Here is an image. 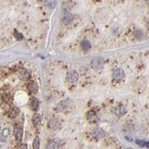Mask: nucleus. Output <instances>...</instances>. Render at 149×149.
Instances as JSON below:
<instances>
[{"label": "nucleus", "instance_id": "1", "mask_svg": "<svg viewBox=\"0 0 149 149\" xmlns=\"http://www.w3.org/2000/svg\"><path fill=\"white\" fill-rule=\"evenodd\" d=\"M66 79L68 80L70 83H76L79 79V75L76 70H71L69 71L67 75H66Z\"/></svg>", "mask_w": 149, "mask_h": 149}, {"label": "nucleus", "instance_id": "2", "mask_svg": "<svg viewBox=\"0 0 149 149\" xmlns=\"http://www.w3.org/2000/svg\"><path fill=\"white\" fill-rule=\"evenodd\" d=\"M124 71L121 68H117L112 73V78L115 81H121L124 78Z\"/></svg>", "mask_w": 149, "mask_h": 149}, {"label": "nucleus", "instance_id": "3", "mask_svg": "<svg viewBox=\"0 0 149 149\" xmlns=\"http://www.w3.org/2000/svg\"><path fill=\"white\" fill-rule=\"evenodd\" d=\"M74 18V16L69 12L68 10H66L65 13L62 16V22L63 24H69V23L72 22V20Z\"/></svg>", "mask_w": 149, "mask_h": 149}, {"label": "nucleus", "instance_id": "4", "mask_svg": "<svg viewBox=\"0 0 149 149\" xmlns=\"http://www.w3.org/2000/svg\"><path fill=\"white\" fill-rule=\"evenodd\" d=\"M103 66V60L101 57H96V58H94L91 62V66L93 67L94 69H100Z\"/></svg>", "mask_w": 149, "mask_h": 149}, {"label": "nucleus", "instance_id": "5", "mask_svg": "<svg viewBox=\"0 0 149 149\" xmlns=\"http://www.w3.org/2000/svg\"><path fill=\"white\" fill-rule=\"evenodd\" d=\"M127 112V109L126 107L123 106V105H121V106H118L116 107L115 109H114V114L116 115V116H122V115H124V114Z\"/></svg>", "mask_w": 149, "mask_h": 149}, {"label": "nucleus", "instance_id": "6", "mask_svg": "<svg viewBox=\"0 0 149 149\" xmlns=\"http://www.w3.org/2000/svg\"><path fill=\"white\" fill-rule=\"evenodd\" d=\"M88 120L91 123H96L99 121V118L94 111H89L88 113Z\"/></svg>", "mask_w": 149, "mask_h": 149}, {"label": "nucleus", "instance_id": "7", "mask_svg": "<svg viewBox=\"0 0 149 149\" xmlns=\"http://www.w3.org/2000/svg\"><path fill=\"white\" fill-rule=\"evenodd\" d=\"M92 135H93L96 139H101V138H103L104 135H105V132L103 131L102 128H97V129L93 132Z\"/></svg>", "mask_w": 149, "mask_h": 149}, {"label": "nucleus", "instance_id": "8", "mask_svg": "<svg viewBox=\"0 0 149 149\" xmlns=\"http://www.w3.org/2000/svg\"><path fill=\"white\" fill-rule=\"evenodd\" d=\"M68 108V101H61V102H59L57 105H56V111H66V109Z\"/></svg>", "mask_w": 149, "mask_h": 149}, {"label": "nucleus", "instance_id": "9", "mask_svg": "<svg viewBox=\"0 0 149 149\" xmlns=\"http://www.w3.org/2000/svg\"><path fill=\"white\" fill-rule=\"evenodd\" d=\"M59 121L57 119H52L48 122V127L51 130H56L59 127Z\"/></svg>", "mask_w": 149, "mask_h": 149}, {"label": "nucleus", "instance_id": "10", "mask_svg": "<svg viewBox=\"0 0 149 149\" xmlns=\"http://www.w3.org/2000/svg\"><path fill=\"white\" fill-rule=\"evenodd\" d=\"M32 122L34 124V126L39 127L40 125V122H41V117H40V114L36 113L33 115L32 117Z\"/></svg>", "mask_w": 149, "mask_h": 149}, {"label": "nucleus", "instance_id": "11", "mask_svg": "<svg viewBox=\"0 0 149 149\" xmlns=\"http://www.w3.org/2000/svg\"><path fill=\"white\" fill-rule=\"evenodd\" d=\"M19 111L18 110V108H16V107H11L8 111V116L11 117V118H15L17 115L18 114Z\"/></svg>", "mask_w": 149, "mask_h": 149}, {"label": "nucleus", "instance_id": "12", "mask_svg": "<svg viewBox=\"0 0 149 149\" xmlns=\"http://www.w3.org/2000/svg\"><path fill=\"white\" fill-rule=\"evenodd\" d=\"M18 76H19L20 78L22 79V80H27V79L30 78V72L27 70H20L19 73H18Z\"/></svg>", "mask_w": 149, "mask_h": 149}, {"label": "nucleus", "instance_id": "13", "mask_svg": "<svg viewBox=\"0 0 149 149\" xmlns=\"http://www.w3.org/2000/svg\"><path fill=\"white\" fill-rule=\"evenodd\" d=\"M39 106H40V103H39L38 99H35V98H32L31 101H30V107H31V109L34 110V111H37L39 109Z\"/></svg>", "mask_w": 149, "mask_h": 149}, {"label": "nucleus", "instance_id": "14", "mask_svg": "<svg viewBox=\"0 0 149 149\" xmlns=\"http://www.w3.org/2000/svg\"><path fill=\"white\" fill-rule=\"evenodd\" d=\"M44 4L47 8H54L56 6V0H44Z\"/></svg>", "mask_w": 149, "mask_h": 149}, {"label": "nucleus", "instance_id": "15", "mask_svg": "<svg viewBox=\"0 0 149 149\" xmlns=\"http://www.w3.org/2000/svg\"><path fill=\"white\" fill-rule=\"evenodd\" d=\"M90 47H91V45H90V42H89V40H82V42H81V48L83 49V50L88 51L90 49Z\"/></svg>", "mask_w": 149, "mask_h": 149}, {"label": "nucleus", "instance_id": "16", "mask_svg": "<svg viewBox=\"0 0 149 149\" xmlns=\"http://www.w3.org/2000/svg\"><path fill=\"white\" fill-rule=\"evenodd\" d=\"M16 139L18 140V141H21L22 140V136H23V131H22V128L20 127L18 129H17L16 131Z\"/></svg>", "mask_w": 149, "mask_h": 149}, {"label": "nucleus", "instance_id": "17", "mask_svg": "<svg viewBox=\"0 0 149 149\" xmlns=\"http://www.w3.org/2000/svg\"><path fill=\"white\" fill-rule=\"evenodd\" d=\"M29 89H30V91L31 93H36L38 91V85L33 82V83H31L29 86Z\"/></svg>", "mask_w": 149, "mask_h": 149}, {"label": "nucleus", "instance_id": "18", "mask_svg": "<svg viewBox=\"0 0 149 149\" xmlns=\"http://www.w3.org/2000/svg\"><path fill=\"white\" fill-rule=\"evenodd\" d=\"M59 147V144L58 142L56 141H51L50 143L47 145V148H52V149H56Z\"/></svg>", "mask_w": 149, "mask_h": 149}, {"label": "nucleus", "instance_id": "19", "mask_svg": "<svg viewBox=\"0 0 149 149\" xmlns=\"http://www.w3.org/2000/svg\"><path fill=\"white\" fill-rule=\"evenodd\" d=\"M134 36H135L137 39H142L144 37V32H143L141 30H135V32H134Z\"/></svg>", "mask_w": 149, "mask_h": 149}, {"label": "nucleus", "instance_id": "20", "mask_svg": "<svg viewBox=\"0 0 149 149\" xmlns=\"http://www.w3.org/2000/svg\"><path fill=\"white\" fill-rule=\"evenodd\" d=\"M33 148L38 149L40 148V138L38 136H36V138L34 139V142H33Z\"/></svg>", "mask_w": 149, "mask_h": 149}, {"label": "nucleus", "instance_id": "21", "mask_svg": "<svg viewBox=\"0 0 149 149\" xmlns=\"http://www.w3.org/2000/svg\"><path fill=\"white\" fill-rule=\"evenodd\" d=\"M2 99L3 100H5L6 102H8V101L11 99V95L9 93H4L2 95Z\"/></svg>", "mask_w": 149, "mask_h": 149}, {"label": "nucleus", "instance_id": "22", "mask_svg": "<svg viewBox=\"0 0 149 149\" xmlns=\"http://www.w3.org/2000/svg\"><path fill=\"white\" fill-rule=\"evenodd\" d=\"M9 134H10V132H9V130H8V128H6V129H3V131H2V136H4V135H5V137L8 136Z\"/></svg>", "mask_w": 149, "mask_h": 149}, {"label": "nucleus", "instance_id": "23", "mask_svg": "<svg viewBox=\"0 0 149 149\" xmlns=\"http://www.w3.org/2000/svg\"><path fill=\"white\" fill-rule=\"evenodd\" d=\"M15 34H16V37H17V39H20V40H21V39H22V36H21V34H20V33H18L17 32V31H15Z\"/></svg>", "mask_w": 149, "mask_h": 149}, {"label": "nucleus", "instance_id": "24", "mask_svg": "<svg viewBox=\"0 0 149 149\" xmlns=\"http://www.w3.org/2000/svg\"><path fill=\"white\" fill-rule=\"evenodd\" d=\"M146 2H147V4L149 5V0H146Z\"/></svg>", "mask_w": 149, "mask_h": 149}, {"label": "nucleus", "instance_id": "25", "mask_svg": "<svg viewBox=\"0 0 149 149\" xmlns=\"http://www.w3.org/2000/svg\"><path fill=\"white\" fill-rule=\"evenodd\" d=\"M148 28H149V24H148Z\"/></svg>", "mask_w": 149, "mask_h": 149}]
</instances>
